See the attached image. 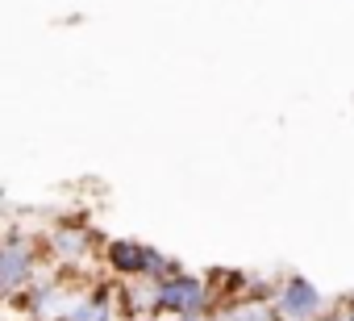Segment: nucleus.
<instances>
[{"label":"nucleus","mask_w":354,"mask_h":321,"mask_svg":"<svg viewBox=\"0 0 354 321\" xmlns=\"http://www.w3.org/2000/svg\"><path fill=\"white\" fill-rule=\"evenodd\" d=\"M209 321H283V317H279L275 300H271V304H263V300H230V304H221Z\"/></svg>","instance_id":"obj_6"},{"label":"nucleus","mask_w":354,"mask_h":321,"mask_svg":"<svg viewBox=\"0 0 354 321\" xmlns=\"http://www.w3.org/2000/svg\"><path fill=\"white\" fill-rule=\"evenodd\" d=\"M100 246H104V238L92 230V213H63V217H55L42 230L46 263L63 267V271H80L84 275L92 267V259H100Z\"/></svg>","instance_id":"obj_1"},{"label":"nucleus","mask_w":354,"mask_h":321,"mask_svg":"<svg viewBox=\"0 0 354 321\" xmlns=\"http://www.w3.org/2000/svg\"><path fill=\"white\" fill-rule=\"evenodd\" d=\"M50 263H46V250H42V234L5 230V234H0V304H9Z\"/></svg>","instance_id":"obj_2"},{"label":"nucleus","mask_w":354,"mask_h":321,"mask_svg":"<svg viewBox=\"0 0 354 321\" xmlns=\"http://www.w3.org/2000/svg\"><path fill=\"white\" fill-rule=\"evenodd\" d=\"M213 313H217V296L205 275L175 271L154 284V317L184 321V317H213Z\"/></svg>","instance_id":"obj_3"},{"label":"nucleus","mask_w":354,"mask_h":321,"mask_svg":"<svg viewBox=\"0 0 354 321\" xmlns=\"http://www.w3.org/2000/svg\"><path fill=\"white\" fill-rule=\"evenodd\" d=\"M146 321H171V317H146Z\"/></svg>","instance_id":"obj_9"},{"label":"nucleus","mask_w":354,"mask_h":321,"mask_svg":"<svg viewBox=\"0 0 354 321\" xmlns=\"http://www.w3.org/2000/svg\"><path fill=\"white\" fill-rule=\"evenodd\" d=\"M317 321H354V309H346V313H325V317H317Z\"/></svg>","instance_id":"obj_7"},{"label":"nucleus","mask_w":354,"mask_h":321,"mask_svg":"<svg viewBox=\"0 0 354 321\" xmlns=\"http://www.w3.org/2000/svg\"><path fill=\"white\" fill-rule=\"evenodd\" d=\"M275 309H279L283 321H317L321 309H325V296H321L317 284H308L304 275H288V279H279Z\"/></svg>","instance_id":"obj_5"},{"label":"nucleus","mask_w":354,"mask_h":321,"mask_svg":"<svg viewBox=\"0 0 354 321\" xmlns=\"http://www.w3.org/2000/svg\"><path fill=\"white\" fill-rule=\"evenodd\" d=\"M150 242H138V238H104L100 246V263L113 279H146V267H150Z\"/></svg>","instance_id":"obj_4"},{"label":"nucleus","mask_w":354,"mask_h":321,"mask_svg":"<svg viewBox=\"0 0 354 321\" xmlns=\"http://www.w3.org/2000/svg\"><path fill=\"white\" fill-rule=\"evenodd\" d=\"M184 321H209V317H184Z\"/></svg>","instance_id":"obj_8"}]
</instances>
